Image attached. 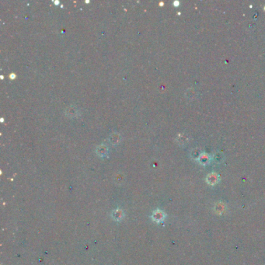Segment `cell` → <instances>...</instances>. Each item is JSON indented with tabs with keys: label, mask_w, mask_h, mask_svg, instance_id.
Segmentation results:
<instances>
[{
	"label": "cell",
	"mask_w": 265,
	"mask_h": 265,
	"mask_svg": "<svg viewBox=\"0 0 265 265\" xmlns=\"http://www.w3.org/2000/svg\"><path fill=\"white\" fill-rule=\"evenodd\" d=\"M152 217H153V220L156 221V222H161L163 219V218H164V215H163L162 211H160L159 210H157V211L153 213Z\"/></svg>",
	"instance_id": "obj_1"
},
{
	"label": "cell",
	"mask_w": 265,
	"mask_h": 265,
	"mask_svg": "<svg viewBox=\"0 0 265 265\" xmlns=\"http://www.w3.org/2000/svg\"><path fill=\"white\" fill-rule=\"evenodd\" d=\"M67 110H68V112H65V113L68 114V116H69V117H74V116H75V114H77L76 109H75V107H71L69 108L68 107Z\"/></svg>",
	"instance_id": "obj_3"
},
{
	"label": "cell",
	"mask_w": 265,
	"mask_h": 265,
	"mask_svg": "<svg viewBox=\"0 0 265 265\" xmlns=\"http://www.w3.org/2000/svg\"><path fill=\"white\" fill-rule=\"evenodd\" d=\"M112 217L114 220L120 221L123 218V212L122 210L120 209L114 210V211L112 212Z\"/></svg>",
	"instance_id": "obj_2"
}]
</instances>
